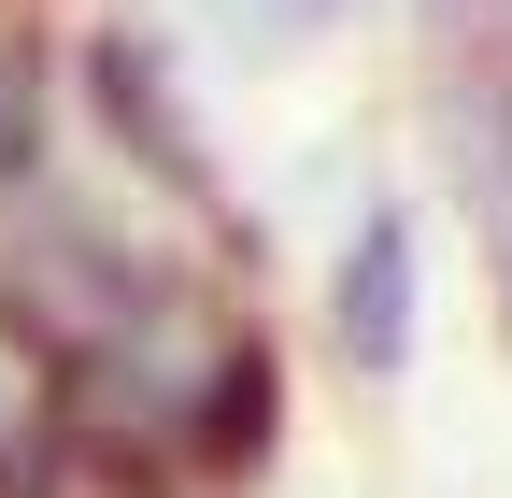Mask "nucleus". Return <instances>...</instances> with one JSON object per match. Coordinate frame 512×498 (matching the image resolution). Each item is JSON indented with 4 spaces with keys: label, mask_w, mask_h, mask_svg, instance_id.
I'll return each instance as SVG.
<instances>
[{
    "label": "nucleus",
    "mask_w": 512,
    "mask_h": 498,
    "mask_svg": "<svg viewBox=\"0 0 512 498\" xmlns=\"http://www.w3.org/2000/svg\"><path fill=\"white\" fill-rule=\"evenodd\" d=\"M143 342H171V271L128 228H100L72 200L0 214V356L43 370V399L114 370V356H143Z\"/></svg>",
    "instance_id": "nucleus-1"
},
{
    "label": "nucleus",
    "mask_w": 512,
    "mask_h": 498,
    "mask_svg": "<svg viewBox=\"0 0 512 498\" xmlns=\"http://www.w3.org/2000/svg\"><path fill=\"white\" fill-rule=\"evenodd\" d=\"M427 29V114H441V171L484 228V271L512 299V0H413Z\"/></svg>",
    "instance_id": "nucleus-2"
},
{
    "label": "nucleus",
    "mask_w": 512,
    "mask_h": 498,
    "mask_svg": "<svg viewBox=\"0 0 512 498\" xmlns=\"http://www.w3.org/2000/svg\"><path fill=\"white\" fill-rule=\"evenodd\" d=\"M86 114L114 129V157L143 171L171 214H214V228H228V171H214L200 114H185V86L157 72V43H143V29H100V43H86Z\"/></svg>",
    "instance_id": "nucleus-3"
},
{
    "label": "nucleus",
    "mask_w": 512,
    "mask_h": 498,
    "mask_svg": "<svg viewBox=\"0 0 512 498\" xmlns=\"http://www.w3.org/2000/svg\"><path fill=\"white\" fill-rule=\"evenodd\" d=\"M328 356L356 370V385H399L413 370V214L399 200L356 214L342 271H328Z\"/></svg>",
    "instance_id": "nucleus-4"
},
{
    "label": "nucleus",
    "mask_w": 512,
    "mask_h": 498,
    "mask_svg": "<svg viewBox=\"0 0 512 498\" xmlns=\"http://www.w3.org/2000/svg\"><path fill=\"white\" fill-rule=\"evenodd\" d=\"M0 498H185V470L128 427H86V413H15L0 427Z\"/></svg>",
    "instance_id": "nucleus-5"
},
{
    "label": "nucleus",
    "mask_w": 512,
    "mask_h": 498,
    "mask_svg": "<svg viewBox=\"0 0 512 498\" xmlns=\"http://www.w3.org/2000/svg\"><path fill=\"white\" fill-rule=\"evenodd\" d=\"M285 442V370H271V342H214L200 356V399H185V484H242L256 456Z\"/></svg>",
    "instance_id": "nucleus-6"
},
{
    "label": "nucleus",
    "mask_w": 512,
    "mask_h": 498,
    "mask_svg": "<svg viewBox=\"0 0 512 498\" xmlns=\"http://www.w3.org/2000/svg\"><path fill=\"white\" fill-rule=\"evenodd\" d=\"M43 143H57V57L43 29H0V214H29Z\"/></svg>",
    "instance_id": "nucleus-7"
},
{
    "label": "nucleus",
    "mask_w": 512,
    "mask_h": 498,
    "mask_svg": "<svg viewBox=\"0 0 512 498\" xmlns=\"http://www.w3.org/2000/svg\"><path fill=\"white\" fill-rule=\"evenodd\" d=\"M200 15H228L242 43H313V29H342L356 0H200Z\"/></svg>",
    "instance_id": "nucleus-8"
}]
</instances>
